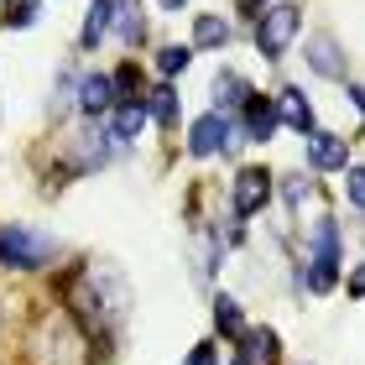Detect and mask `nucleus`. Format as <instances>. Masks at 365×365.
<instances>
[{"label":"nucleus","mask_w":365,"mask_h":365,"mask_svg":"<svg viewBox=\"0 0 365 365\" xmlns=\"http://www.w3.org/2000/svg\"><path fill=\"white\" fill-rule=\"evenodd\" d=\"M63 297H68L73 319H84L94 334H115L120 319H125V308H130V287L110 261H89L84 272H73L63 282Z\"/></svg>","instance_id":"obj_1"},{"label":"nucleus","mask_w":365,"mask_h":365,"mask_svg":"<svg viewBox=\"0 0 365 365\" xmlns=\"http://www.w3.org/2000/svg\"><path fill=\"white\" fill-rule=\"evenodd\" d=\"M26 355H31V365H84L89 339H84V329H78L73 313L47 308V313H37V324H31V334H26Z\"/></svg>","instance_id":"obj_2"},{"label":"nucleus","mask_w":365,"mask_h":365,"mask_svg":"<svg viewBox=\"0 0 365 365\" xmlns=\"http://www.w3.org/2000/svg\"><path fill=\"white\" fill-rule=\"evenodd\" d=\"M58 256L53 235H37L31 225H0V267L11 272H42Z\"/></svg>","instance_id":"obj_3"},{"label":"nucleus","mask_w":365,"mask_h":365,"mask_svg":"<svg viewBox=\"0 0 365 365\" xmlns=\"http://www.w3.org/2000/svg\"><path fill=\"white\" fill-rule=\"evenodd\" d=\"M308 292H334L339 287V230L334 220H319L313 225V256H308Z\"/></svg>","instance_id":"obj_4"},{"label":"nucleus","mask_w":365,"mask_h":365,"mask_svg":"<svg viewBox=\"0 0 365 365\" xmlns=\"http://www.w3.org/2000/svg\"><path fill=\"white\" fill-rule=\"evenodd\" d=\"M297 26H303V11H297V6H272V11L256 21V47H261V58L277 63V58L292 47Z\"/></svg>","instance_id":"obj_5"},{"label":"nucleus","mask_w":365,"mask_h":365,"mask_svg":"<svg viewBox=\"0 0 365 365\" xmlns=\"http://www.w3.org/2000/svg\"><path fill=\"white\" fill-rule=\"evenodd\" d=\"M225 146H235V120H230V115L209 110V115H198L188 125V152L193 157H220Z\"/></svg>","instance_id":"obj_6"},{"label":"nucleus","mask_w":365,"mask_h":365,"mask_svg":"<svg viewBox=\"0 0 365 365\" xmlns=\"http://www.w3.org/2000/svg\"><path fill=\"white\" fill-rule=\"evenodd\" d=\"M303 152H308V168L313 173H344V168H350V146H344L334 130H308Z\"/></svg>","instance_id":"obj_7"},{"label":"nucleus","mask_w":365,"mask_h":365,"mask_svg":"<svg viewBox=\"0 0 365 365\" xmlns=\"http://www.w3.org/2000/svg\"><path fill=\"white\" fill-rule=\"evenodd\" d=\"M267 198H272V173L267 168H245L240 178H235V220H251V214H261L267 209Z\"/></svg>","instance_id":"obj_8"},{"label":"nucleus","mask_w":365,"mask_h":365,"mask_svg":"<svg viewBox=\"0 0 365 365\" xmlns=\"http://www.w3.org/2000/svg\"><path fill=\"white\" fill-rule=\"evenodd\" d=\"M277 125H282L277 99H267V94H251V99L240 105V130H245V141H261V146H267V141L277 136Z\"/></svg>","instance_id":"obj_9"},{"label":"nucleus","mask_w":365,"mask_h":365,"mask_svg":"<svg viewBox=\"0 0 365 365\" xmlns=\"http://www.w3.org/2000/svg\"><path fill=\"white\" fill-rule=\"evenodd\" d=\"M308 68L319 73V78H350V68H344V53H339V42L329 37V31L308 37Z\"/></svg>","instance_id":"obj_10"},{"label":"nucleus","mask_w":365,"mask_h":365,"mask_svg":"<svg viewBox=\"0 0 365 365\" xmlns=\"http://www.w3.org/2000/svg\"><path fill=\"white\" fill-rule=\"evenodd\" d=\"M115 6H120V0H89V11H84V31H78V47H84V53H94V47L110 37V26H115Z\"/></svg>","instance_id":"obj_11"},{"label":"nucleus","mask_w":365,"mask_h":365,"mask_svg":"<svg viewBox=\"0 0 365 365\" xmlns=\"http://www.w3.org/2000/svg\"><path fill=\"white\" fill-rule=\"evenodd\" d=\"M277 115H282V125H292V130H297V136L319 130V120H313V105H308V94H303V89H282V94H277Z\"/></svg>","instance_id":"obj_12"},{"label":"nucleus","mask_w":365,"mask_h":365,"mask_svg":"<svg viewBox=\"0 0 365 365\" xmlns=\"http://www.w3.org/2000/svg\"><path fill=\"white\" fill-rule=\"evenodd\" d=\"M146 120H152V115H146V99H120L115 115H110V136L115 141H136Z\"/></svg>","instance_id":"obj_13"},{"label":"nucleus","mask_w":365,"mask_h":365,"mask_svg":"<svg viewBox=\"0 0 365 365\" xmlns=\"http://www.w3.org/2000/svg\"><path fill=\"white\" fill-rule=\"evenodd\" d=\"M115 105V84H110V73H89L84 84H78V110L84 115H105Z\"/></svg>","instance_id":"obj_14"},{"label":"nucleus","mask_w":365,"mask_h":365,"mask_svg":"<svg viewBox=\"0 0 365 365\" xmlns=\"http://www.w3.org/2000/svg\"><path fill=\"white\" fill-rule=\"evenodd\" d=\"M245 99H251V84H245L235 68H220V73H214V105H220V115H225V110H240Z\"/></svg>","instance_id":"obj_15"},{"label":"nucleus","mask_w":365,"mask_h":365,"mask_svg":"<svg viewBox=\"0 0 365 365\" xmlns=\"http://www.w3.org/2000/svg\"><path fill=\"white\" fill-rule=\"evenodd\" d=\"M230 42V21H225V16H198V21H193V47H209V53H214V47H225Z\"/></svg>","instance_id":"obj_16"},{"label":"nucleus","mask_w":365,"mask_h":365,"mask_svg":"<svg viewBox=\"0 0 365 365\" xmlns=\"http://www.w3.org/2000/svg\"><path fill=\"white\" fill-rule=\"evenodd\" d=\"M214 329H220V334H230V339H240L245 334V319H240V303L235 297H214Z\"/></svg>","instance_id":"obj_17"},{"label":"nucleus","mask_w":365,"mask_h":365,"mask_svg":"<svg viewBox=\"0 0 365 365\" xmlns=\"http://www.w3.org/2000/svg\"><path fill=\"white\" fill-rule=\"evenodd\" d=\"M240 339H245L240 360H251V365H261V360H277V334H272V329H256V334H240Z\"/></svg>","instance_id":"obj_18"},{"label":"nucleus","mask_w":365,"mask_h":365,"mask_svg":"<svg viewBox=\"0 0 365 365\" xmlns=\"http://www.w3.org/2000/svg\"><path fill=\"white\" fill-rule=\"evenodd\" d=\"M115 16H120V42H125V47H136V42L146 37V26H141V6H136V0H120V6H115Z\"/></svg>","instance_id":"obj_19"},{"label":"nucleus","mask_w":365,"mask_h":365,"mask_svg":"<svg viewBox=\"0 0 365 365\" xmlns=\"http://www.w3.org/2000/svg\"><path fill=\"white\" fill-rule=\"evenodd\" d=\"M146 115H152L157 125H178V94L162 84V89H152V99H146Z\"/></svg>","instance_id":"obj_20"},{"label":"nucleus","mask_w":365,"mask_h":365,"mask_svg":"<svg viewBox=\"0 0 365 365\" xmlns=\"http://www.w3.org/2000/svg\"><path fill=\"white\" fill-rule=\"evenodd\" d=\"M188 63H193V47H162V53H157V73L173 78V73L188 68Z\"/></svg>","instance_id":"obj_21"},{"label":"nucleus","mask_w":365,"mask_h":365,"mask_svg":"<svg viewBox=\"0 0 365 365\" xmlns=\"http://www.w3.org/2000/svg\"><path fill=\"white\" fill-rule=\"evenodd\" d=\"M0 21H6L11 31L16 26H31V21H37V0H6V16H0Z\"/></svg>","instance_id":"obj_22"},{"label":"nucleus","mask_w":365,"mask_h":365,"mask_svg":"<svg viewBox=\"0 0 365 365\" xmlns=\"http://www.w3.org/2000/svg\"><path fill=\"white\" fill-rule=\"evenodd\" d=\"M344 198L355 209H365V168H344Z\"/></svg>","instance_id":"obj_23"},{"label":"nucleus","mask_w":365,"mask_h":365,"mask_svg":"<svg viewBox=\"0 0 365 365\" xmlns=\"http://www.w3.org/2000/svg\"><path fill=\"white\" fill-rule=\"evenodd\" d=\"M110 84H115V94H120V99H141V94H136V63H125Z\"/></svg>","instance_id":"obj_24"},{"label":"nucleus","mask_w":365,"mask_h":365,"mask_svg":"<svg viewBox=\"0 0 365 365\" xmlns=\"http://www.w3.org/2000/svg\"><path fill=\"white\" fill-rule=\"evenodd\" d=\"M182 365H220V350H214V344H193Z\"/></svg>","instance_id":"obj_25"},{"label":"nucleus","mask_w":365,"mask_h":365,"mask_svg":"<svg viewBox=\"0 0 365 365\" xmlns=\"http://www.w3.org/2000/svg\"><path fill=\"white\" fill-rule=\"evenodd\" d=\"M344 292H350V297H365V261H360L350 277H344Z\"/></svg>","instance_id":"obj_26"},{"label":"nucleus","mask_w":365,"mask_h":365,"mask_svg":"<svg viewBox=\"0 0 365 365\" xmlns=\"http://www.w3.org/2000/svg\"><path fill=\"white\" fill-rule=\"evenodd\" d=\"M350 105H355V110L365 115V84H350Z\"/></svg>","instance_id":"obj_27"},{"label":"nucleus","mask_w":365,"mask_h":365,"mask_svg":"<svg viewBox=\"0 0 365 365\" xmlns=\"http://www.w3.org/2000/svg\"><path fill=\"white\" fill-rule=\"evenodd\" d=\"M157 6H162V11H182V0H157Z\"/></svg>","instance_id":"obj_28"},{"label":"nucleus","mask_w":365,"mask_h":365,"mask_svg":"<svg viewBox=\"0 0 365 365\" xmlns=\"http://www.w3.org/2000/svg\"><path fill=\"white\" fill-rule=\"evenodd\" d=\"M230 365H251V360H230Z\"/></svg>","instance_id":"obj_29"}]
</instances>
